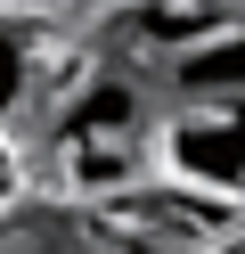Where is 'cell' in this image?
Masks as SVG:
<instances>
[{
    "mask_svg": "<svg viewBox=\"0 0 245 254\" xmlns=\"http://www.w3.org/2000/svg\"><path fill=\"white\" fill-rule=\"evenodd\" d=\"M163 74H172L180 99H245V25L196 41V50H180Z\"/></svg>",
    "mask_w": 245,
    "mask_h": 254,
    "instance_id": "obj_3",
    "label": "cell"
},
{
    "mask_svg": "<svg viewBox=\"0 0 245 254\" xmlns=\"http://www.w3.org/2000/svg\"><path fill=\"white\" fill-rule=\"evenodd\" d=\"M229 25H245V8H229V0H147V8H131V41L155 50L163 66L180 50H196V41L229 33Z\"/></svg>",
    "mask_w": 245,
    "mask_h": 254,
    "instance_id": "obj_2",
    "label": "cell"
},
{
    "mask_svg": "<svg viewBox=\"0 0 245 254\" xmlns=\"http://www.w3.org/2000/svg\"><path fill=\"white\" fill-rule=\"evenodd\" d=\"M155 139L180 181L212 197H245V99H180Z\"/></svg>",
    "mask_w": 245,
    "mask_h": 254,
    "instance_id": "obj_1",
    "label": "cell"
}]
</instances>
